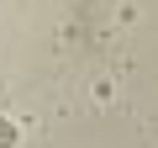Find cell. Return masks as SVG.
Listing matches in <instances>:
<instances>
[{
  "instance_id": "cell-1",
  "label": "cell",
  "mask_w": 158,
  "mask_h": 148,
  "mask_svg": "<svg viewBox=\"0 0 158 148\" xmlns=\"http://www.w3.org/2000/svg\"><path fill=\"white\" fill-rule=\"evenodd\" d=\"M11 137H16V127H11V122H0V148H11Z\"/></svg>"
}]
</instances>
